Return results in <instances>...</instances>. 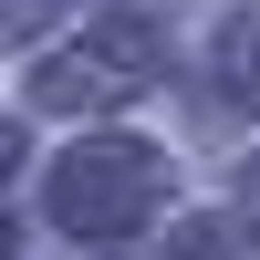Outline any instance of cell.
Wrapping results in <instances>:
<instances>
[{
	"instance_id": "6da1fadb",
	"label": "cell",
	"mask_w": 260,
	"mask_h": 260,
	"mask_svg": "<svg viewBox=\"0 0 260 260\" xmlns=\"http://www.w3.org/2000/svg\"><path fill=\"white\" fill-rule=\"evenodd\" d=\"M167 208V156L136 136H83L73 156L52 167V219L73 240H125Z\"/></svg>"
},
{
	"instance_id": "7a4b0ae2",
	"label": "cell",
	"mask_w": 260,
	"mask_h": 260,
	"mask_svg": "<svg viewBox=\"0 0 260 260\" xmlns=\"http://www.w3.org/2000/svg\"><path fill=\"white\" fill-rule=\"evenodd\" d=\"M156 31H146L136 11H115V21H94V31L73 42V52H52L31 73V104L42 115H104V104H136L146 83H156Z\"/></svg>"
},
{
	"instance_id": "3957f363",
	"label": "cell",
	"mask_w": 260,
	"mask_h": 260,
	"mask_svg": "<svg viewBox=\"0 0 260 260\" xmlns=\"http://www.w3.org/2000/svg\"><path fill=\"white\" fill-rule=\"evenodd\" d=\"M219 73H229V83L260 104V11H240V21L219 31Z\"/></svg>"
},
{
	"instance_id": "277c9868",
	"label": "cell",
	"mask_w": 260,
	"mask_h": 260,
	"mask_svg": "<svg viewBox=\"0 0 260 260\" xmlns=\"http://www.w3.org/2000/svg\"><path fill=\"white\" fill-rule=\"evenodd\" d=\"M73 0H0V42H31L42 21H62Z\"/></svg>"
},
{
	"instance_id": "5b68a950",
	"label": "cell",
	"mask_w": 260,
	"mask_h": 260,
	"mask_svg": "<svg viewBox=\"0 0 260 260\" xmlns=\"http://www.w3.org/2000/svg\"><path fill=\"white\" fill-rule=\"evenodd\" d=\"M167 260H229V250H219V229H208V219H187V229H177V250H167Z\"/></svg>"
},
{
	"instance_id": "8992f818",
	"label": "cell",
	"mask_w": 260,
	"mask_h": 260,
	"mask_svg": "<svg viewBox=\"0 0 260 260\" xmlns=\"http://www.w3.org/2000/svg\"><path fill=\"white\" fill-rule=\"evenodd\" d=\"M240 219H250V240H260V156L240 167Z\"/></svg>"
},
{
	"instance_id": "52a82bcc",
	"label": "cell",
	"mask_w": 260,
	"mask_h": 260,
	"mask_svg": "<svg viewBox=\"0 0 260 260\" xmlns=\"http://www.w3.org/2000/svg\"><path fill=\"white\" fill-rule=\"evenodd\" d=\"M11 156H21V136H11V125H0V177H11Z\"/></svg>"
},
{
	"instance_id": "ba28073f",
	"label": "cell",
	"mask_w": 260,
	"mask_h": 260,
	"mask_svg": "<svg viewBox=\"0 0 260 260\" xmlns=\"http://www.w3.org/2000/svg\"><path fill=\"white\" fill-rule=\"evenodd\" d=\"M0 260H11V250H0Z\"/></svg>"
}]
</instances>
